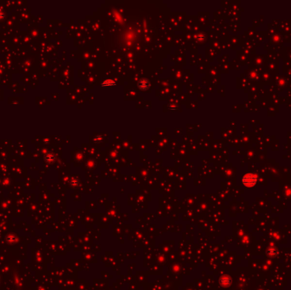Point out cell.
<instances>
[{
    "label": "cell",
    "mask_w": 291,
    "mask_h": 290,
    "mask_svg": "<svg viewBox=\"0 0 291 290\" xmlns=\"http://www.w3.org/2000/svg\"><path fill=\"white\" fill-rule=\"evenodd\" d=\"M103 85H105V86H107V85H109V86H111V85H115V83H107V81H106L104 83H103Z\"/></svg>",
    "instance_id": "cell-1"
}]
</instances>
